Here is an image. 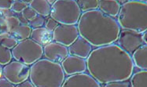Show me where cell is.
Listing matches in <instances>:
<instances>
[{"label": "cell", "mask_w": 147, "mask_h": 87, "mask_svg": "<svg viewBox=\"0 0 147 87\" xmlns=\"http://www.w3.org/2000/svg\"><path fill=\"white\" fill-rule=\"evenodd\" d=\"M135 69L131 55L117 44L98 46L87 58V71L102 85L130 79Z\"/></svg>", "instance_id": "6da1fadb"}, {"label": "cell", "mask_w": 147, "mask_h": 87, "mask_svg": "<svg viewBox=\"0 0 147 87\" xmlns=\"http://www.w3.org/2000/svg\"><path fill=\"white\" fill-rule=\"evenodd\" d=\"M77 27L80 35L95 47L117 42L121 30L117 20L98 9L83 13Z\"/></svg>", "instance_id": "7a4b0ae2"}, {"label": "cell", "mask_w": 147, "mask_h": 87, "mask_svg": "<svg viewBox=\"0 0 147 87\" xmlns=\"http://www.w3.org/2000/svg\"><path fill=\"white\" fill-rule=\"evenodd\" d=\"M29 78L36 87H60L65 74L60 63L41 58L31 65Z\"/></svg>", "instance_id": "3957f363"}, {"label": "cell", "mask_w": 147, "mask_h": 87, "mask_svg": "<svg viewBox=\"0 0 147 87\" xmlns=\"http://www.w3.org/2000/svg\"><path fill=\"white\" fill-rule=\"evenodd\" d=\"M117 22L122 29L143 33L147 30V3L127 1L121 5Z\"/></svg>", "instance_id": "277c9868"}, {"label": "cell", "mask_w": 147, "mask_h": 87, "mask_svg": "<svg viewBox=\"0 0 147 87\" xmlns=\"http://www.w3.org/2000/svg\"><path fill=\"white\" fill-rule=\"evenodd\" d=\"M82 12L76 0H56L50 16L61 24H77Z\"/></svg>", "instance_id": "5b68a950"}, {"label": "cell", "mask_w": 147, "mask_h": 87, "mask_svg": "<svg viewBox=\"0 0 147 87\" xmlns=\"http://www.w3.org/2000/svg\"><path fill=\"white\" fill-rule=\"evenodd\" d=\"M13 57L18 61L32 65L41 59L43 55V47L32 39H26L18 42L12 49Z\"/></svg>", "instance_id": "8992f818"}, {"label": "cell", "mask_w": 147, "mask_h": 87, "mask_svg": "<svg viewBox=\"0 0 147 87\" xmlns=\"http://www.w3.org/2000/svg\"><path fill=\"white\" fill-rule=\"evenodd\" d=\"M30 67L15 60L9 62L3 68V75L13 85L20 84L29 78Z\"/></svg>", "instance_id": "52a82bcc"}, {"label": "cell", "mask_w": 147, "mask_h": 87, "mask_svg": "<svg viewBox=\"0 0 147 87\" xmlns=\"http://www.w3.org/2000/svg\"><path fill=\"white\" fill-rule=\"evenodd\" d=\"M117 42V45L130 55L145 44L142 33L128 29L120 30Z\"/></svg>", "instance_id": "ba28073f"}, {"label": "cell", "mask_w": 147, "mask_h": 87, "mask_svg": "<svg viewBox=\"0 0 147 87\" xmlns=\"http://www.w3.org/2000/svg\"><path fill=\"white\" fill-rule=\"evenodd\" d=\"M79 36L77 25L59 24L53 31V41L68 47Z\"/></svg>", "instance_id": "9c48e42d"}, {"label": "cell", "mask_w": 147, "mask_h": 87, "mask_svg": "<svg viewBox=\"0 0 147 87\" xmlns=\"http://www.w3.org/2000/svg\"><path fill=\"white\" fill-rule=\"evenodd\" d=\"M64 87H99L101 84L89 73L81 72L69 75L64 80Z\"/></svg>", "instance_id": "30bf717a"}, {"label": "cell", "mask_w": 147, "mask_h": 87, "mask_svg": "<svg viewBox=\"0 0 147 87\" xmlns=\"http://www.w3.org/2000/svg\"><path fill=\"white\" fill-rule=\"evenodd\" d=\"M43 55L47 60L61 64L69 54L67 46L52 41L43 46Z\"/></svg>", "instance_id": "8fae6325"}, {"label": "cell", "mask_w": 147, "mask_h": 87, "mask_svg": "<svg viewBox=\"0 0 147 87\" xmlns=\"http://www.w3.org/2000/svg\"><path fill=\"white\" fill-rule=\"evenodd\" d=\"M61 64L66 75H71L87 71V59L73 55H69Z\"/></svg>", "instance_id": "7c38bea8"}, {"label": "cell", "mask_w": 147, "mask_h": 87, "mask_svg": "<svg viewBox=\"0 0 147 87\" xmlns=\"http://www.w3.org/2000/svg\"><path fill=\"white\" fill-rule=\"evenodd\" d=\"M69 55L87 59L92 51V46L90 42L80 35L72 44L68 46Z\"/></svg>", "instance_id": "4fadbf2b"}, {"label": "cell", "mask_w": 147, "mask_h": 87, "mask_svg": "<svg viewBox=\"0 0 147 87\" xmlns=\"http://www.w3.org/2000/svg\"><path fill=\"white\" fill-rule=\"evenodd\" d=\"M30 38L39 45L44 46L53 41V31H49L45 27L33 28Z\"/></svg>", "instance_id": "5bb4252c"}, {"label": "cell", "mask_w": 147, "mask_h": 87, "mask_svg": "<svg viewBox=\"0 0 147 87\" xmlns=\"http://www.w3.org/2000/svg\"><path fill=\"white\" fill-rule=\"evenodd\" d=\"M121 5L117 0H99L98 8L102 12L112 17H116L120 12Z\"/></svg>", "instance_id": "9a60e30c"}, {"label": "cell", "mask_w": 147, "mask_h": 87, "mask_svg": "<svg viewBox=\"0 0 147 87\" xmlns=\"http://www.w3.org/2000/svg\"><path fill=\"white\" fill-rule=\"evenodd\" d=\"M135 67L138 69L147 70V44H143L131 55Z\"/></svg>", "instance_id": "2e32d148"}, {"label": "cell", "mask_w": 147, "mask_h": 87, "mask_svg": "<svg viewBox=\"0 0 147 87\" xmlns=\"http://www.w3.org/2000/svg\"><path fill=\"white\" fill-rule=\"evenodd\" d=\"M29 6L36 11L37 14L44 17L49 16L51 13V5L47 0H32V2L29 4Z\"/></svg>", "instance_id": "e0dca14e"}, {"label": "cell", "mask_w": 147, "mask_h": 87, "mask_svg": "<svg viewBox=\"0 0 147 87\" xmlns=\"http://www.w3.org/2000/svg\"><path fill=\"white\" fill-rule=\"evenodd\" d=\"M32 28L28 24H20L15 29L9 32V35L17 39L18 42L30 38Z\"/></svg>", "instance_id": "ac0fdd59"}, {"label": "cell", "mask_w": 147, "mask_h": 87, "mask_svg": "<svg viewBox=\"0 0 147 87\" xmlns=\"http://www.w3.org/2000/svg\"><path fill=\"white\" fill-rule=\"evenodd\" d=\"M131 86L147 87V70H140L132 74L130 78Z\"/></svg>", "instance_id": "d6986e66"}, {"label": "cell", "mask_w": 147, "mask_h": 87, "mask_svg": "<svg viewBox=\"0 0 147 87\" xmlns=\"http://www.w3.org/2000/svg\"><path fill=\"white\" fill-rule=\"evenodd\" d=\"M18 43V41L9 35V32L4 31L0 34V45L8 49H13Z\"/></svg>", "instance_id": "ffe728a7"}, {"label": "cell", "mask_w": 147, "mask_h": 87, "mask_svg": "<svg viewBox=\"0 0 147 87\" xmlns=\"http://www.w3.org/2000/svg\"><path fill=\"white\" fill-rule=\"evenodd\" d=\"M81 12H86L98 8L99 0H76Z\"/></svg>", "instance_id": "44dd1931"}, {"label": "cell", "mask_w": 147, "mask_h": 87, "mask_svg": "<svg viewBox=\"0 0 147 87\" xmlns=\"http://www.w3.org/2000/svg\"><path fill=\"white\" fill-rule=\"evenodd\" d=\"M12 52L8 48L0 45V64L6 65L12 60Z\"/></svg>", "instance_id": "7402d4cb"}, {"label": "cell", "mask_w": 147, "mask_h": 87, "mask_svg": "<svg viewBox=\"0 0 147 87\" xmlns=\"http://www.w3.org/2000/svg\"><path fill=\"white\" fill-rule=\"evenodd\" d=\"M6 25V31L10 32L13 29H15L16 27H18L21 24V21L18 17H16L14 16H11L9 17L5 18Z\"/></svg>", "instance_id": "603a6c76"}, {"label": "cell", "mask_w": 147, "mask_h": 87, "mask_svg": "<svg viewBox=\"0 0 147 87\" xmlns=\"http://www.w3.org/2000/svg\"><path fill=\"white\" fill-rule=\"evenodd\" d=\"M45 21L46 20L44 17L37 14L32 21H28V25L32 29L33 28H37V27H43V25L45 24Z\"/></svg>", "instance_id": "cb8c5ba5"}, {"label": "cell", "mask_w": 147, "mask_h": 87, "mask_svg": "<svg viewBox=\"0 0 147 87\" xmlns=\"http://www.w3.org/2000/svg\"><path fill=\"white\" fill-rule=\"evenodd\" d=\"M21 13H22V17H23V18H24L25 21H32L33 18L37 15V13H36V11H35L32 7H30V6H28L21 12Z\"/></svg>", "instance_id": "d4e9b609"}, {"label": "cell", "mask_w": 147, "mask_h": 87, "mask_svg": "<svg viewBox=\"0 0 147 87\" xmlns=\"http://www.w3.org/2000/svg\"><path fill=\"white\" fill-rule=\"evenodd\" d=\"M27 6V4L24 3V2H22L21 0H16V1H13L11 9L13 12L21 13Z\"/></svg>", "instance_id": "484cf974"}, {"label": "cell", "mask_w": 147, "mask_h": 87, "mask_svg": "<svg viewBox=\"0 0 147 87\" xmlns=\"http://www.w3.org/2000/svg\"><path fill=\"white\" fill-rule=\"evenodd\" d=\"M102 86L105 87H130L131 86V82L127 80H126V81L113 82H109V83L102 85Z\"/></svg>", "instance_id": "4316f807"}, {"label": "cell", "mask_w": 147, "mask_h": 87, "mask_svg": "<svg viewBox=\"0 0 147 87\" xmlns=\"http://www.w3.org/2000/svg\"><path fill=\"white\" fill-rule=\"evenodd\" d=\"M58 23H57V21H55L54 19H53L52 17H50L45 21V24H44V27L46 28H47L49 31H54V29L57 27V25H58Z\"/></svg>", "instance_id": "83f0119b"}, {"label": "cell", "mask_w": 147, "mask_h": 87, "mask_svg": "<svg viewBox=\"0 0 147 87\" xmlns=\"http://www.w3.org/2000/svg\"><path fill=\"white\" fill-rule=\"evenodd\" d=\"M13 0H0V9H11Z\"/></svg>", "instance_id": "f1b7e54d"}, {"label": "cell", "mask_w": 147, "mask_h": 87, "mask_svg": "<svg viewBox=\"0 0 147 87\" xmlns=\"http://www.w3.org/2000/svg\"><path fill=\"white\" fill-rule=\"evenodd\" d=\"M15 86V85L11 83L10 82L6 79V78H0V87H13Z\"/></svg>", "instance_id": "f546056e"}, {"label": "cell", "mask_w": 147, "mask_h": 87, "mask_svg": "<svg viewBox=\"0 0 147 87\" xmlns=\"http://www.w3.org/2000/svg\"><path fill=\"white\" fill-rule=\"evenodd\" d=\"M16 86H18V87H35L34 86V85L33 83L31 81H28V80H25L23 82H21L20 84L17 85Z\"/></svg>", "instance_id": "4dcf8cb0"}, {"label": "cell", "mask_w": 147, "mask_h": 87, "mask_svg": "<svg viewBox=\"0 0 147 87\" xmlns=\"http://www.w3.org/2000/svg\"><path fill=\"white\" fill-rule=\"evenodd\" d=\"M3 10V14L6 17H11L13 15V11H11V10H9V9H2Z\"/></svg>", "instance_id": "1f68e13d"}, {"label": "cell", "mask_w": 147, "mask_h": 87, "mask_svg": "<svg viewBox=\"0 0 147 87\" xmlns=\"http://www.w3.org/2000/svg\"><path fill=\"white\" fill-rule=\"evenodd\" d=\"M142 36H143V40H144L145 44H147V30L144 31L142 33Z\"/></svg>", "instance_id": "d6a6232c"}, {"label": "cell", "mask_w": 147, "mask_h": 87, "mask_svg": "<svg viewBox=\"0 0 147 87\" xmlns=\"http://www.w3.org/2000/svg\"><path fill=\"white\" fill-rule=\"evenodd\" d=\"M3 68H2V66H1V64H0V78L3 77Z\"/></svg>", "instance_id": "836d02e7"}, {"label": "cell", "mask_w": 147, "mask_h": 87, "mask_svg": "<svg viewBox=\"0 0 147 87\" xmlns=\"http://www.w3.org/2000/svg\"><path fill=\"white\" fill-rule=\"evenodd\" d=\"M22 2H24V3H26V4H30L32 2V0H21Z\"/></svg>", "instance_id": "e575fe53"}, {"label": "cell", "mask_w": 147, "mask_h": 87, "mask_svg": "<svg viewBox=\"0 0 147 87\" xmlns=\"http://www.w3.org/2000/svg\"><path fill=\"white\" fill-rule=\"evenodd\" d=\"M118 1V3H120V5H122V4H123L124 3H126L127 1H128V0H117Z\"/></svg>", "instance_id": "d590c367"}, {"label": "cell", "mask_w": 147, "mask_h": 87, "mask_svg": "<svg viewBox=\"0 0 147 87\" xmlns=\"http://www.w3.org/2000/svg\"><path fill=\"white\" fill-rule=\"evenodd\" d=\"M47 2H48V3L51 4V5H52V4H53V3H54V2L56 1V0H47Z\"/></svg>", "instance_id": "8d00e7d4"}, {"label": "cell", "mask_w": 147, "mask_h": 87, "mask_svg": "<svg viewBox=\"0 0 147 87\" xmlns=\"http://www.w3.org/2000/svg\"><path fill=\"white\" fill-rule=\"evenodd\" d=\"M131 1H138V2H142V3H147V0H131Z\"/></svg>", "instance_id": "74e56055"}, {"label": "cell", "mask_w": 147, "mask_h": 87, "mask_svg": "<svg viewBox=\"0 0 147 87\" xmlns=\"http://www.w3.org/2000/svg\"><path fill=\"white\" fill-rule=\"evenodd\" d=\"M13 1H16V0H13Z\"/></svg>", "instance_id": "f35d334b"}]
</instances>
